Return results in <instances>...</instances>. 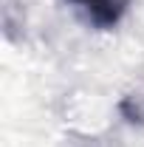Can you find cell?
<instances>
[{
    "label": "cell",
    "instance_id": "1",
    "mask_svg": "<svg viewBox=\"0 0 144 147\" xmlns=\"http://www.w3.org/2000/svg\"><path fill=\"white\" fill-rule=\"evenodd\" d=\"M71 3H76V6L88 14V20L93 26H99V28H113V26L122 20V14L127 11V3H130V0H71Z\"/></svg>",
    "mask_w": 144,
    "mask_h": 147
}]
</instances>
